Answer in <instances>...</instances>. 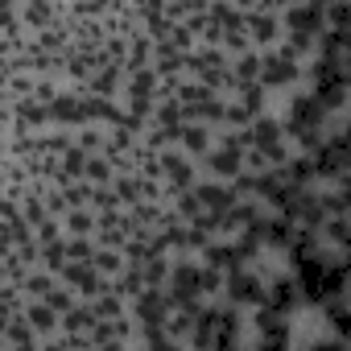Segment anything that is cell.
<instances>
[{
  "mask_svg": "<svg viewBox=\"0 0 351 351\" xmlns=\"http://www.w3.org/2000/svg\"><path fill=\"white\" fill-rule=\"evenodd\" d=\"M281 124H285L289 141L298 145V153H310V149H318V145L330 136L335 116H330L310 91H293L289 104H285V112H281Z\"/></svg>",
  "mask_w": 351,
  "mask_h": 351,
  "instance_id": "6da1fadb",
  "label": "cell"
},
{
  "mask_svg": "<svg viewBox=\"0 0 351 351\" xmlns=\"http://www.w3.org/2000/svg\"><path fill=\"white\" fill-rule=\"evenodd\" d=\"M326 38V5H298L281 9V42L293 46L298 54L314 58L318 42Z\"/></svg>",
  "mask_w": 351,
  "mask_h": 351,
  "instance_id": "7a4b0ae2",
  "label": "cell"
},
{
  "mask_svg": "<svg viewBox=\"0 0 351 351\" xmlns=\"http://www.w3.org/2000/svg\"><path fill=\"white\" fill-rule=\"evenodd\" d=\"M265 293H269V277H265V269L256 265V269L228 273L219 302H228V306H236V310H244V314H256V310L265 306Z\"/></svg>",
  "mask_w": 351,
  "mask_h": 351,
  "instance_id": "3957f363",
  "label": "cell"
},
{
  "mask_svg": "<svg viewBox=\"0 0 351 351\" xmlns=\"http://www.w3.org/2000/svg\"><path fill=\"white\" fill-rule=\"evenodd\" d=\"M261 310L281 314V318H298V314L306 310L298 281H293L289 273H273V277H269V293H265V306H261Z\"/></svg>",
  "mask_w": 351,
  "mask_h": 351,
  "instance_id": "277c9868",
  "label": "cell"
},
{
  "mask_svg": "<svg viewBox=\"0 0 351 351\" xmlns=\"http://www.w3.org/2000/svg\"><path fill=\"white\" fill-rule=\"evenodd\" d=\"M318 318H322V330H326V335H335V339L351 343V298L330 302L326 310H318Z\"/></svg>",
  "mask_w": 351,
  "mask_h": 351,
  "instance_id": "5b68a950",
  "label": "cell"
},
{
  "mask_svg": "<svg viewBox=\"0 0 351 351\" xmlns=\"http://www.w3.org/2000/svg\"><path fill=\"white\" fill-rule=\"evenodd\" d=\"M343 347H347L343 339H335V335H318V339H310L302 351H343Z\"/></svg>",
  "mask_w": 351,
  "mask_h": 351,
  "instance_id": "8992f818",
  "label": "cell"
},
{
  "mask_svg": "<svg viewBox=\"0 0 351 351\" xmlns=\"http://www.w3.org/2000/svg\"><path fill=\"white\" fill-rule=\"evenodd\" d=\"M252 351H298L293 339H252Z\"/></svg>",
  "mask_w": 351,
  "mask_h": 351,
  "instance_id": "52a82bcc",
  "label": "cell"
}]
</instances>
